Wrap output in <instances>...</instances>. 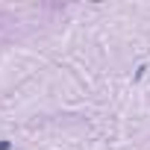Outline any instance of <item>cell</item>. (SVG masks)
<instances>
[]
</instances>
